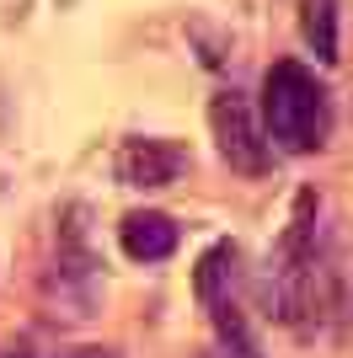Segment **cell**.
I'll use <instances>...</instances> for the list:
<instances>
[{
  "mask_svg": "<svg viewBox=\"0 0 353 358\" xmlns=\"http://www.w3.org/2000/svg\"><path fill=\"white\" fill-rule=\"evenodd\" d=\"M326 284H332V268H326V246H321V198L300 193L294 198V214H289V230L279 236V246L268 257L273 315L284 327L316 321L326 305Z\"/></svg>",
  "mask_w": 353,
  "mask_h": 358,
  "instance_id": "1",
  "label": "cell"
},
{
  "mask_svg": "<svg viewBox=\"0 0 353 358\" xmlns=\"http://www.w3.org/2000/svg\"><path fill=\"white\" fill-rule=\"evenodd\" d=\"M263 139L284 155H316L332 139V91L310 64L273 59L263 70V107H257Z\"/></svg>",
  "mask_w": 353,
  "mask_h": 358,
  "instance_id": "2",
  "label": "cell"
},
{
  "mask_svg": "<svg viewBox=\"0 0 353 358\" xmlns=\"http://www.w3.org/2000/svg\"><path fill=\"white\" fill-rule=\"evenodd\" d=\"M209 134L220 161L241 177H268L273 171V145L263 139V123L251 113V102L241 91H214L209 96Z\"/></svg>",
  "mask_w": 353,
  "mask_h": 358,
  "instance_id": "3",
  "label": "cell"
},
{
  "mask_svg": "<svg viewBox=\"0 0 353 358\" xmlns=\"http://www.w3.org/2000/svg\"><path fill=\"white\" fill-rule=\"evenodd\" d=\"M193 166V150L176 145L161 134H129L113 155V177L123 187H139V193H155V187H172L182 171Z\"/></svg>",
  "mask_w": 353,
  "mask_h": 358,
  "instance_id": "4",
  "label": "cell"
},
{
  "mask_svg": "<svg viewBox=\"0 0 353 358\" xmlns=\"http://www.w3.org/2000/svg\"><path fill=\"white\" fill-rule=\"evenodd\" d=\"M118 246H123L129 262L155 268V262L176 257V246H182V224H176L172 214H161V209H134V214L118 220Z\"/></svg>",
  "mask_w": 353,
  "mask_h": 358,
  "instance_id": "5",
  "label": "cell"
},
{
  "mask_svg": "<svg viewBox=\"0 0 353 358\" xmlns=\"http://www.w3.org/2000/svg\"><path fill=\"white\" fill-rule=\"evenodd\" d=\"M193 294H198V305L241 294V246H235V241H214V246L198 257V268H193Z\"/></svg>",
  "mask_w": 353,
  "mask_h": 358,
  "instance_id": "6",
  "label": "cell"
},
{
  "mask_svg": "<svg viewBox=\"0 0 353 358\" xmlns=\"http://www.w3.org/2000/svg\"><path fill=\"white\" fill-rule=\"evenodd\" d=\"M209 327H214V348H220V358H268L263 343H257V331H251L247 310H241V294L230 299H209Z\"/></svg>",
  "mask_w": 353,
  "mask_h": 358,
  "instance_id": "7",
  "label": "cell"
},
{
  "mask_svg": "<svg viewBox=\"0 0 353 358\" xmlns=\"http://www.w3.org/2000/svg\"><path fill=\"white\" fill-rule=\"evenodd\" d=\"M300 38L316 64H338V0H300Z\"/></svg>",
  "mask_w": 353,
  "mask_h": 358,
  "instance_id": "8",
  "label": "cell"
},
{
  "mask_svg": "<svg viewBox=\"0 0 353 358\" xmlns=\"http://www.w3.org/2000/svg\"><path fill=\"white\" fill-rule=\"evenodd\" d=\"M54 358H118V348H64Z\"/></svg>",
  "mask_w": 353,
  "mask_h": 358,
  "instance_id": "9",
  "label": "cell"
},
{
  "mask_svg": "<svg viewBox=\"0 0 353 358\" xmlns=\"http://www.w3.org/2000/svg\"><path fill=\"white\" fill-rule=\"evenodd\" d=\"M0 358H32L27 343H0Z\"/></svg>",
  "mask_w": 353,
  "mask_h": 358,
  "instance_id": "10",
  "label": "cell"
}]
</instances>
